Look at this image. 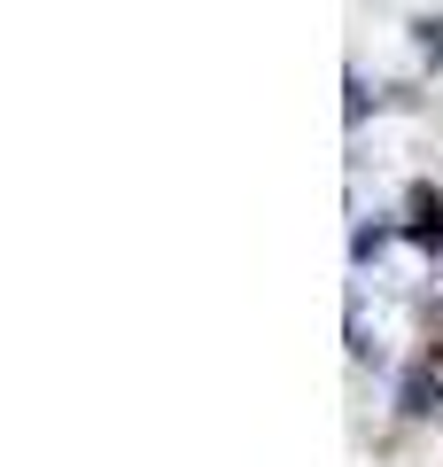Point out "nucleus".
Returning <instances> with one entry per match:
<instances>
[{"instance_id": "obj_1", "label": "nucleus", "mask_w": 443, "mask_h": 467, "mask_svg": "<svg viewBox=\"0 0 443 467\" xmlns=\"http://www.w3.org/2000/svg\"><path fill=\"white\" fill-rule=\"evenodd\" d=\"M443 405V350H428V358H412L405 382H397V413L405 420H428Z\"/></svg>"}, {"instance_id": "obj_2", "label": "nucleus", "mask_w": 443, "mask_h": 467, "mask_svg": "<svg viewBox=\"0 0 443 467\" xmlns=\"http://www.w3.org/2000/svg\"><path fill=\"white\" fill-rule=\"evenodd\" d=\"M381 242H389V226H358V242H350V257H358V265H374V250Z\"/></svg>"}]
</instances>
